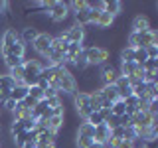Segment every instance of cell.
<instances>
[{
  "mask_svg": "<svg viewBox=\"0 0 158 148\" xmlns=\"http://www.w3.org/2000/svg\"><path fill=\"white\" fill-rule=\"evenodd\" d=\"M83 57H85L89 67L105 65L109 61V49L103 46H89V47H83Z\"/></svg>",
  "mask_w": 158,
  "mask_h": 148,
  "instance_id": "obj_1",
  "label": "cell"
},
{
  "mask_svg": "<svg viewBox=\"0 0 158 148\" xmlns=\"http://www.w3.org/2000/svg\"><path fill=\"white\" fill-rule=\"evenodd\" d=\"M150 43H158V32L154 28L148 30V32H131L128 34V43L131 47H146Z\"/></svg>",
  "mask_w": 158,
  "mask_h": 148,
  "instance_id": "obj_2",
  "label": "cell"
},
{
  "mask_svg": "<svg viewBox=\"0 0 158 148\" xmlns=\"http://www.w3.org/2000/svg\"><path fill=\"white\" fill-rule=\"evenodd\" d=\"M32 47H34V51H36L42 59H46V57H48V53L52 51V34H48V32H40V34H38V38L34 39Z\"/></svg>",
  "mask_w": 158,
  "mask_h": 148,
  "instance_id": "obj_3",
  "label": "cell"
},
{
  "mask_svg": "<svg viewBox=\"0 0 158 148\" xmlns=\"http://www.w3.org/2000/svg\"><path fill=\"white\" fill-rule=\"evenodd\" d=\"M73 107H75V113L79 115V118H85L91 113V107H89V93L87 91H77L73 95Z\"/></svg>",
  "mask_w": 158,
  "mask_h": 148,
  "instance_id": "obj_4",
  "label": "cell"
},
{
  "mask_svg": "<svg viewBox=\"0 0 158 148\" xmlns=\"http://www.w3.org/2000/svg\"><path fill=\"white\" fill-rule=\"evenodd\" d=\"M48 16L52 22H63V20H67L71 14H69V10H67V2H59V0H56V2L52 4V8L48 10Z\"/></svg>",
  "mask_w": 158,
  "mask_h": 148,
  "instance_id": "obj_5",
  "label": "cell"
},
{
  "mask_svg": "<svg viewBox=\"0 0 158 148\" xmlns=\"http://www.w3.org/2000/svg\"><path fill=\"white\" fill-rule=\"evenodd\" d=\"M63 36H65V39L69 43H83L85 42V36H87V28L83 26H77V24H71L65 32H61Z\"/></svg>",
  "mask_w": 158,
  "mask_h": 148,
  "instance_id": "obj_6",
  "label": "cell"
},
{
  "mask_svg": "<svg viewBox=\"0 0 158 148\" xmlns=\"http://www.w3.org/2000/svg\"><path fill=\"white\" fill-rule=\"evenodd\" d=\"M118 79V69L115 65H111V63H105V65H101V71H99V81H101V85H115V81Z\"/></svg>",
  "mask_w": 158,
  "mask_h": 148,
  "instance_id": "obj_7",
  "label": "cell"
},
{
  "mask_svg": "<svg viewBox=\"0 0 158 148\" xmlns=\"http://www.w3.org/2000/svg\"><path fill=\"white\" fill-rule=\"evenodd\" d=\"M26 46H24L22 42H18L16 43H12V46H8V47H0V56H16V57H22V59H26Z\"/></svg>",
  "mask_w": 158,
  "mask_h": 148,
  "instance_id": "obj_8",
  "label": "cell"
},
{
  "mask_svg": "<svg viewBox=\"0 0 158 148\" xmlns=\"http://www.w3.org/2000/svg\"><path fill=\"white\" fill-rule=\"evenodd\" d=\"M18 34H20V42H22L26 47H30L34 43V39L38 38L40 32H38V28L34 26V24H30V26H24L22 32H18Z\"/></svg>",
  "mask_w": 158,
  "mask_h": 148,
  "instance_id": "obj_9",
  "label": "cell"
},
{
  "mask_svg": "<svg viewBox=\"0 0 158 148\" xmlns=\"http://www.w3.org/2000/svg\"><path fill=\"white\" fill-rule=\"evenodd\" d=\"M20 39V34L16 28H6L2 32V36H0V47H8L12 46V43H16Z\"/></svg>",
  "mask_w": 158,
  "mask_h": 148,
  "instance_id": "obj_10",
  "label": "cell"
},
{
  "mask_svg": "<svg viewBox=\"0 0 158 148\" xmlns=\"http://www.w3.org/2000/svg\"><path fill=\"white\" fill-rule=\"evenodd\" d=\"M148 30H152L148 18L144 14H136L135 20H132V24H131V32H148Z\"/></svg>",
  "mask_w": 158,
  "mask_h": 148,
  "instance_id": "obj_11",
  "label": "cell"
},
{
  "mask_svg": "<svg viewBox=\"0 0 158 148\" xmlns=\"http://www.w3.org/2000/svg\"><path fill=\"white\" fill-rule=\"evenodd\" d=\"M109 138H111V128H109L105 122H103V125H99V126H95V132H93V142L103 144V142H107Z\"/></svg>",
  "mask_w": 158,
  "mask_h": 148,
  "instance_id": "obj_12",
  "label": "cell"
},
{
  "mask_svg": "<svg viewBox=\"0 0 158 148\" xmlns=\"http://www.w3.org/2000/svg\"><path fill=\"white\" fill-rule=\"evenodd\" d=\"M87 93H89V107H91V113L99 111V109L105 105V99L101 95V89H93V91H87Z\"/></svg>",
  "mask_w": 158,
  "mask_h": 148,
  "instance_id": "obj_13",
  "label": "cell"
},
{
  "mask_svg": "<svg viewBox=\"0 0 158 148\" xmlns=\"http://www.w3.org/2000/svg\"><path fill=\"white\" fill-rule=\"evenodd\" d=\"M67 46H69V42L65 39L63 34L52 36V49H53V51H59V53H63V56H65V53H67Z\"/></svg>",
  "mask_w": 158,
  "mask_h": 148,
  "instance_id": "obj_14",
  "label": "cell"
},
{
  "mask_svg": "<svg viewBox=\"0 0 158 148\" xmlns=\"http://www.w3.org/2000/svg\"><path fill=\"white\" fill-rule=\"evenodd\" d=\"M99 89H101V95H103V99H105L107 103L118 101V91H117L115 85H101Z\"/></svg>",
  "mask_w": 158,
  "mask_h": 148,
  "instance_id": "obj_15",
  "label": "cell"
},
{
  "mask_svg": "<svg viewBox=\"0 0 158 148\" xmlns=\"http://www.w3.org/2000/svg\"><path fill=\"white\" fill-rule=\"evenodd\" d=\"M123 10V2H118V0H113V2H105V6H103V12H107L109 16L117 18L118 14H121Z\"/></svg>",
  "mask_w": 158,
  "mask_h": 148,
  "instance_id": "obj_16",
  "label": "cell"
},
{
  "mask_svg": "<svg viewBox=\"0 0 158 148\" xmlns=\"http://www.w3.org/2000/svg\"><path fill=\"white\" fill-rule=\"evenodd\" d=\"M26 97H28V87L22 85V83H20V85H16L12 91H10V99H14L16 103H22Z\"/></svg>",
  "mask_w": 158,
  "mask_h": 148,
  "instance_id": "obj_17",
  "label": "cell"
},
{
  "mask_svg": "<svg viewBox=\"0 0 158 148\" xmlns=\"http://www.w3.org/2000/svg\"><path fill=\"white\" fill-rule=\"evenodd\" d=\"M93 132H95V126H91L87 121H81L77 126L75 136H83V138H93Z\"/></svg>",
  "mask_w": 158,
  "mask_h": 148,
  "instance_id": "obj_18",
  "label": "cell"
},
{
  "mask_svg": "<svg viewBox=\"0 0 158 148\" xmlns=\"http://www.w3.org/2000/svg\"><path fill=\"white\" fill-rule=\"evenodd\" d=\"M113 24H115V18L109 16L107 12H101V16H99V20H97V28L99 30H107V28H111Z\"/></svg>",
  "mask_w": 158,
  "mask_h": 148,
  "instance_id": "obj_19",
  "label": "cell"
},
{
  "mask_svg": "<svg viewBox=\"0 0 158 148\" xmlns=\"http://www.w3.org/2000/svg\"><path fill=\"white\" fill-rule=\"evenodd\" d=\"M2 63L6 65V69H12V67L22 65L24 59H22V57H16V56H4V57H2Z\"/></svg>",
  "mask_w": 158,
  "mask_h": 148,
  "instance_id": "obj_20",
  "label": "cell"
},
{
  "mask_svg": "<svg viewBox=\"0 0 158 148\" xmlns=\"http://www.w3.org/2000/svg\"><path fill=\"white\" fill-rule=\"evenodd\" d=\"M127 113V107H125V103H123V99H118V101H115L111 105V115L113 117H123Z\"/></svg>",
  "mask_w": 158,
  "mask_h": 148,
  "instance_id": "obj_21",
  "label": "cell"
},
{
  "mask_svg": "<svg viewBox=\"0 0 158 148\" xmlns=\"http://www.w3.org/2000/svg\"><path fill=\"white\" fill-rule=\"evenodd\" d=\"M146 59H148L146 49H144V47H136V49H135V56H132V61H135L138 67H142V63H144Z\"/></svg>",
  "mask_w": 158,
  "mask_h": 148,
  "instance_id": "obj_22",
  "label": "cell"
},
{
  "mask_svg": "<svg viewBox=\"0 0 158 148\" xmlns=\"http://www.w3.org/2000/svg\"><path fill=\"white\" fill-rule=\"evenodd\" d=\"M8 75L16 81V85H20L22 83V79H24V67L22 65H18V67H12V69H8Z\"/></svg>",
  "mask_w": 158,
  "mask_h": 148,
  "instance_id": "obj_23",
  "label": "cell"
},
{
  "mask_svg": "<svg viewBox=\"0 0 158 148\" xmlns=\"http://www.w3.org/2000/svg\"><path fill=\"white\" fill-rule=\"evenodd\" d=\"M28 97H32L34 101H42V99H44V89H40L38 85L28 87Z\"/></svg>",
  "mask_w": 158,
  "mask_h": 148,
  "instance_id": "obj_24",
  "label": "cell"
},
{
  "mask_svg": "<svg viewBox=\"0 0 158 148\" xmlns=\"http://www.w3.org/2000/svg\"><path fill=\"white\" fill-rule=\"evenodd\" d=\"M85 121H87V122H89V125H91V126H99V125H103V122H105V121H103V117L99 115L97 111L89 113V117L85 118Z\"/></svg>",
  "mask_w": 158,
  "mask_h": 148,
  "instance_id": "obj_25",
  "label": "cell"
},
{
  "mask_svg": "<svg viewBox=\"0 0 158 148\" xmlns=\"http://www.w3.org/2000/svg\"><path fill=\"white\" fill-rule=\"evenodd\" d=\"M132 56H135V47H131V46L123 47V49H121V63L132 61Z\"/></svg>",
  "mask_w": 158,
  "mask_h": 148,
  "instance_id": "obj_26",
  "label": "cell"
},
{
  "mask_svg": "<svg viewBox=\"0 0 158 148\" xmlns=\"http://www.w3.org/2000/svg\"><path fill=\"white\" fill-rule=\"evenodd\" d=\"M0 105H2V109H4L6 113H10V115H12V113H14V109H16V101L8 97V99H4V101L0 103Z\"/></svg>",
  "mask_w": 158,
  "mask_h": 148,
  "instance_id": "obj_27",
  "label": "cell"
},
{
  "mask_svg": "<svg viewBox=\"0 0 158 148\" xmlns=\"http://www.w3.org/2000/svg\"><path fill=\"white\" fill-rule=\"evenodd\" d=\"M142 69L144 71H158V59H150L148 57L144 63H142Z\"/></svg>",
  "mask_w": 158,
  "mask_h": 148,
  "instance_id": "obj_28",
  "label": "cell"
},
{
  "mask_svg": "<svg viewBox=\"0 0 158 148\" xmlns=\"http://www.w3.org/2000/svg\"><path fill=\"white\" fill-rule=\"evenodd\" d=\"M93 142V138H83V136H75V146L77 148H89Z\"/></svg>",
  "mask_w": 158,
  "mask_h": 148,
  "instance_id": "obj_29",
  "label": "cell"
},
{
  "mask_svg": "<svg viewBox=\"0 0 158 148\" xmlns=\"http://www.w3.org/2000/svg\"><path fill=\"white\" fill-rule=\"evenodd\" d=\"M131 148H148V142L142 136H136L131 140Z\"/></svg>",
  "mask_w": 158,
  "mask_h": 148,
  "instance_id": "obj_30",
  "label": "cell"
},
{
  "mask_svg": "<svg viewBox=\"0 0 158 148\" xmlns=\"http://www.w3.org/2000/svg\"><path fill=\"white\" fill-rule=\"evenodd\" d=\"M146 56L150 59H158V43H150V46H146Z\"/></svg>",
  "mask_w": 158,
  "mask_h": 148,
  "instance_id": "obj_31",
  "label": "cell"
},
{
  "mask_svg": "<svg viewBox=\"0 0 158 148\" xmlns=\"http://www.w3.org/2000/svg\"><path fill=\"white\" fill-rule=\"evenodd\" d=\"M138 134H136V128L135 126H127L125 128V138H123V140H128V142H131L132 140V138H136Z\"/></svg>",
  "mask_w": 158,
  "mask_h": 148,
  "instance_id": "obj_32",
  "label": "cell"
},
{
  "mask_svg": "<svg viewBox=\"0 0 158 148\" xmlns=\"http://www.w3.org/2000/svg\"><path fill=\"white\" fill-rule=\"evenodd\" d=\"M111 136H113V138H117V140H123V138H125V126H117V128H113V130H111Z\"/></svg>",
  "mask_w": 158,
  "mask_h": 148,
  "instance_id": "obj_33",
  "label": "cell"
},
{
  "mask_svg": "<svg viewBox=\"0 0 158 148\" xmlns=\"http://www.w3.org/2000/svg\"><path fill=\"white\" fill-rule=\"evenodd\" d=\"M101 16L99 10H89V26H97V20Z\"/></svg>",
  "mask_w": 158,
  "mask_h": 148,
  "instance_id": "obj_34",
  "label": "cell"
},
{
  "mask_svg": "<svg viewBox=\"0 0 158 148\" xmlns=\"http://www.w3.org/2000/svg\"><path fill=\"white\" fill-rule=\"evenodd\" d=\"M105 125L109 126V128H111V130H113V128H117L118 126V117H109V118H105Z\"/></svg>",
  "mask_w": 158,
  "mask_h": 148,
  "instance_id": "obj_35",
  "label": "cell"
},
{
  "mask_svg": "<svg viewBox=\"0 0 158 148\" xmlns=\"http://www.w3.org/2000/svg\"><path fill=\"white\" fill-rule=\"evenodd\" d=\"M56 95H59V91H57V89H53V87H48L46 91H44V99H49V97H56Z\"/></svg>",
  "mask_w": 158,
  "mask_h": 148,
  "instance_id": "obj_36",
  "label": "cell"
},
{
  "mask_svg": "<svg viewBox=\"0 0 158 148\" xmlns=\"http://www.w3.org/2000/svg\"><path fill=\"white\" fill-rule=\"evenodd\" d=\"M8 8H10V4H8V2H0V18H2L4 14L8 12Z\"/></svg>",
  "mask_w": 158,
  "mask_h": 148,
  "instance_id": "obj_37",
  "label": "cell"
},
{
  "mask_svg": "<svg viewBox=\"0 0 158 148\" xmlns=\"http://www.w3.org/2000/svg\"><path fill=\"white\" fill-rule=\"evenodd\" d=\"M20 148H36V144H34V142H24Z\"/></svg>",
  "mask_w": 158,
  "mask_h": 148,
  "instance_id": "obj_38",
  "label": "cell"
},
{
  "mask_svg": "<svg viewBox=\"0 0 158 148\" xmlns=\"http://www.w3.org/2000/svg\"><path fill=\"white\" fill-rule=\"evenodd\" d=\"M89 148H101V144H97V142H91V146Z\"/></svg>",
  "mask_w": 158,
  "mask_h": 148,
  "instance_id": "obj_39",
  "label": "cell"
}]
</instances>
